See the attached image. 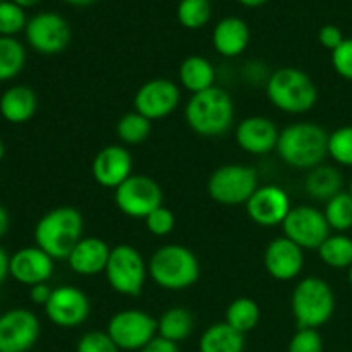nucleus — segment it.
I'll list each match as a JSON object with an SVG mask.
<instances>
[{
  "instance_id": "obj_1",
  "label": "nucleus",
  "mask_w": 352,
  "mask_h": 352,
  "mask_svg": "<svg viewBox=\"0 0 352 352\" xmlns=\"http://www.w3.org/2000/svg\"><path fill=\"white\" fill-rule=\"evenodd\" d=\"M277 153L285 165L311 170L329 157V133L315 122H296L280 131Z\"/></svg>"
},
{
  "instance_id": "obj_2",
  "label": "nucleus",
  "mask_w": 352,
  "mask_h": 352,
  "mask_svg": "<svg viewBox=\"0 0 352 352\" xmlns=\"http://www.w3.org/2000/svg\"><path fill=\"white\" fill-rule=\"evenodd\" d=\"M85 220L79 210L58 206L38 220L34 243L54 260H67L76 244L82 239Z\"/></svg>"
},
{
  "instance_id": "obj_3",
  "label": "nucleus",
  "mask_w": 352,
  "mask_h": 352,
  "mask_svg": "<svg viewBox=\"0 0 352 352\" xmlns=\"http://www.w3.org/2000/svg\"><path fill=\"white\" fill-rule=\"evenodd\" d=\"M184 119L191 131L199 136H223L234 122L232 96L219 86L191 95L186 103Z\"/></svg>"
},
{
  "instance_id": "obj_4",
  "label": "nucleus",
  "mask_w": 352,
  "mask_h": 352,
  "mask_svg": "<svg viewBox=\"0 0 352 352\" xmlns=\"http://www.w3.org/2000/svg\"><path fill=\"white\" fill-rule=\"evenodd\" d=\"M199 261L182 244H165L153 253L148 263V275L165 291H186L199 278Z\"/></svg>"
},
{
  "instance_id": "obj_5",
  "label": "nucleus",
  "mask_w": 352,
  "mask_h": 352,
  "mask_svg": "<svg viewBox=\"0 0 352 352\" xmlns=\"http://www.w3.org/2000/svg\"><path fill=\"white\" fill-rule=\"evenodd\" d=\"M267 96L280 112L306 113L318 102V88L315 81L298 67H280L268 78Z\"/></svg>"
},
{
  "instance_id": "obj_6",
  "label": "nucleus",
  "mask_w": 352,
  "mask_h": 352,
  "mask_svg": "<svg viewBox=\"0 0 352 352\" xmlns=\"http://www.w3.org/2000/svg\"><path fill=\"white\" fill-rule=\"evenodd\" d=\"M291 308L298 329L318 330L336 313V292L323 278L306 277L292 291Z\"/></svg>"
},
{
  "instance_id": "obj_7",
  "label": "nucleus",
  "mask_w": 352,
  "mask_h": 352,
  "mask_svg": "<svg viewBox=\"0 0 352 352\" xmlns=\"http://www.w3.org/2000/svg\"><path fill=\"white\" fill-rule=\"evenodd\" d=\"M105 277L110 287L122 296H140L148 277V263L131 244H119L110 251Z\"/></svg>"
},
{
  "instance_id": "obj_8",
  "label": "nucleus",
  "mask_w": 352,
  "mask_h": 352,
  "mask_svg": "<svg viewBox=\"0 0 352 352\" xmlns=\"http://www.w3.org/2000/svg\"><path fill=\"white\" fill-rule=\"evenodd\" d=\"M258 188V172L248 165H222L208 179L210 198L222 206L246 205Z\"/></svg>"
},
{
  "instance_id": "obj_9",
  "label": "nucleus",
  "mask_w": 352,
  "mask_h": 352,
  "mask_svg": "<svg viewBox=\"0 0 352 352\" xmlns=\"http://www.w3.org/2000/svg\"><path fill=\"white\" fill-rule=\"evenodd\" d=\"M107 333L120 351L140 352L158 337V323L143 309H122L109 320Z\"/></svg>"
},
{
  "instance_id": "obj_10",
  "label": "nucleus",
  "mask_w": 352,
  "mask_h": 352,
  "mask_svg": "<svg viewBox=\"0 0 352 352\" xmlns=\"http://www.w3.org/2000/svg\"><path fill=\"white\" fill-rule=\"evenodd\" d=\"M113 201L124 215L144 220L164 205V191L150 175L133 174L113 191Z\"/></svg>"
},
{
  "instance_id": "obj_11",
  "label": "nucleus",
  "mask_w": 352,
  "mask_h": 352,
  "mask_svg": "<svg viewBox=\"0 0 352 352\" xmlns=\"http://www.w3.org/2000/svg\"><path fill=\"white\" fill-rule=\"evenodd\" d=\"M282 230L287 239H291L305 251H318L323 241L332 234V229L322 210L309 205L292 206L287 219L282 223Z\"/></svg>"
},
{
  "instance_id": "obj_12",
  "label": "nucleus",
  "mask_w": 352,
  "mask_h": 352,
  "mask_svg": "<svg viewBox=\"0 0 352 352\" xmlns=\"http://www.w3.org/2000/svg\"><path fill=\"white\" fill-rule=\"evenodd\" d=\"M26 40L41 55L62 54L71 43L72 31L67 21L57 12H40L26 24Z\"/></svg>"
},
{
  "instance_id": "obj_13",
  "label": "nucleus",
  "mask_w": 352,
  "mask_h": 352,
  "mask_svg": "<svg viewBox=\"0 0 352 352\" xmlns=\"http://www.w3.org/2000/svg\"><path fill=\"white\" fill-rule=\"evenodd\" d=\"M181 102L177 82L167 78H155L144 82L134 95V110L151 122L175 112Z\"/></svg>"
},
{
  "instance_id": "obj_14",
  "label": "nucleus",
  "mask_w": 352,
  "mask_h": 352,
  "mask_svg": "<svg viewBox=\"0 0 352 352\" xmlns=\"http://www.w3.org/2000/svg\"><path fill=\"white\" fill-rule=\"evenodd\" d=\"M40 320L24 308L0 315V352H28L40 337Z\"/></svg>"
},
{
  "instance_id": "obj_15",
  "label": "nucleus",
  "mask_w": 352,
  "mask_h": 352,
  "mask_svg": "<svg viewBox=\"0 0 352 352\" xmlns=\"http://www.w3.org/2000/svg\"><path fill=\"white\" fill-rule=\"evenodd\" d=\"M91 305L81 289L74 285H60L54 289L50 299L45 305L47 318L60 329H74L88 320Z\"/></svg>"
},
{
  "instance_id": "obj_16",
  "label": "nucleus",
  "mask_w": 352,
  "mask_h": 352,
  "mask_svg": "<svg viewBox=\"0 0 352 352\" xmlns=\"http://www.w3.org/2000/svg\"><path fill=\"white\" fill-rule=\"evenodd\" d=\"M292 210L291 198L280 186H260L246 203V212L254 223L261 227L282 226Z\"/></svg>"
},
{
  "instance_id": "obj_17",
  "label": "nucleus",
  "mask_w": 352,
  "mask_h": 352,
  "mask_svg": "<svg viewBox=\"0 0 352 352\" xmlns=\"http://www.w3.org/2000/svg\"><path fill=\"white\" fill-rule=\"evenodd\" d=\"M265 270L278 282H291L305 268V250L285 236L270 241L263 256Z\"/></svg>"
},
{
  "instance_id": "obj_18",
  "label": "nucleus",
  "mask_w": 352,
  "mask_h": 352,
  "mask_svg": "<svg viewBox=\"0 0 352 352\" xmlns=\"http://www.w3.org/2000/svg\"><path fill=\"white\" fill-rule=\"evenodd\" d=\"M91 175L102 188L116 191L133 175V157L122 144H109L93 158Z\"/></svg>"
},
{
  "instance_id": "obj_19",
  "label": "nucleus",
  "mask_w": 352,
  "mask_h": 352,
  "mask_svg": "<svg viewBox=\"0 0 352 352\" xmlns=\"http://www.w3.org/2000/svg\"><path fill=\"white\" fill-rule=\"evenodd\" d=\"M54 270L55 260L38 246L23 248L10 256V277L23 285L45 284L52 278Z\"/></svg>"
},
{
  "instance_id": "obj_20",
  "label": "nucleus",
  "mask_w": 352,
  "mask_h": 352,
  "mask_svg": "<svg viewBox=\"0 0 352 352\" xmlns=\"http://www.w3.org/2000/svg\"><path fill=\"white\" fill-rule=\"evenodd\" d=\"M280 131L268 117L251 116L236 127V143L250 155H268L277 150Z\"/></svg>"
},
{
  "instance_id": "obj_21",
  "label": "nucleus",
  "mask_w": 352,
  "mask_h": 352,
  "mask_svg": "<svg viewBox=\"0 0 352 352\" xmlns=\"http://www.w3.org/2000/svg\"><path fill=\"white\" fill-rule=\"evenodd\" d=\"M110 251L112 248L100 237H82L69 254L67 263L74 274L81 277H95L105 274Z\"/></svg>"
},
{
  "instance_id": "obj_22",
  "label": "nucleus",
  "mask_w": 352,
  "mask_h": 352,
  "mask_svg": "<svg viewBox=\"0 0 352 352\" xmlns=\"http://www.w3.org/2000/svg\"><path fill=\"white\" fill-rule=\"evenodd\" d=\"M251 40V31L246 21L241 17L229 16L223 17L217 23L212 33L213 48L219 52L222 57L234 58L244 54Z\"/></svg>"
},
{
  "instance_id": "obj_23",
  "label": "nucleus",
  "mask_w": 352,
  "mask_h": 352,
  "mask_svg": "<svg viewBox=\"0 0 352 352\" xmlns=\"http://www.w3.org/2000/svg\"><path fill=\"white\" fill-rule=\"evenodd\" d=\"M36 93L30 86L17 85L0 96V116L10 124H24L36 113Z\"/></svg>"
},
{
  "instance_id": "obj_24",
  "label": "nucleus",
  "mask_w": 352,
  "mask_h": 352,
  "mask_svg": "<svg viewBox=\"0 0 352 352\" xmlns=\"http://www.w3.org/2000/svg\"><path fill=\"white\" fill-rule=\"evenodd\" d=\"M217 72L212 62L201 55H191L184 58L179 67V82L191 95L206 91L215 86Z\"/></svg>"
},
{
  "instance_id": "obj_25",
  "label": "nucleus",
  "mask_w": 352,
  "mask_h": 352,
  "mask_svg": "<svg viewBox=\"0 0 352 352\" xmlns=\"http://www.w3.org/2000/svg\"><path fill=\"white\" fill-rule=\"evenodd\" d=\"M305 188L313 199L327 203L344 191V177L337 167L322 164L308 172Z\"/></svg>"
},
{
  "instance_id": "obj_26",
  "label": "nucleus",
  "mask_w": 352,
  "mask_h": 352,
  "mask_svg": "<svg viewBox=\"0 0 352 352\" xmlns=\"http://www.w3.org/2000/svg\"><path fill=\"white\" fill-rule=\"evenodd\" d=\"M244 333L237 332L226 322L210 325L198 342L199 352H244Z\"/></svg>"
},
{
  "instance_id": "obj_27",
  "label": "nucleus",
  "mask_w": 352,
  "mask_h": 352,
  "mask_svg": "<svg viewBox=\"0 0 352 352\" xmlns=\"http://www.w3.org/2000/svg\"><path fill=\"white\" fill-rule=\"evenodd\" d=\"M157 323L158 337L174 344L186 340L195 330V316L188 308H182V306H174V308L162 313Z\"/></svg>"
},
{
  "instance_id": "obj_28",
  "label": "nucleus",
  "mask_w": 352,
  "mask_h": 352,
  "mask_svg": "<svg viewBox=\"0 0 352 352\" xmlns=\"http://www.w3.org/2000/svg\"><path fill=\"white\" fill-rule=\"evenodd\" d=\"M260 306L251 298H237L227 306L226 323H229L232 329L244 333V336L248 332H251V330L256 329V325L260 323Z\"/></svg>"
},
{
  "instance_id": "obj_29",
  "label": "nucleus",
  "mask_w": 352,
  "mask_h": 352,
  "mask_svg": "<svg viewBox=\"0 0 352 352\" xmlns=\"http://www.w3.org/2000/svg\"><path fill=\"white\" fill-rule=\"evenodd\" d=\"M318 256L330 268H349L352 265V239L346 234H330L318 248Z\"/></svg>"
},
{
  "instance_id": "obj_30",
  "label": "nucleus",
  "mask_w": 352,
  "mask_h": 352,
  "mask_svg": "<svg viewBox=\"0 0 352 352\" xmlns=\"http://www.w3.org/2000/svg\"><path fill=\"white\" fill-rule=\"evenodd\" d=\"M26 64V50L23 43L12 36H0V81H9L23 71Z\"/></svg>"
},
{
  "instance_id": "obj_31",
  "label": "nucleus",
  "mask_w": 352,
  "mask_h": 352,
  "mask_svg": "<svg viewBox=\"0 0 352 352\" xmlns=\"http://www.w3.org/2000/svg\"><path fill=\"white\" fill-rule=\"evenodd\" d=\"M327 222L330 229L337 234H344L352 229V195L349 191H342L325 203L323 208Z\"/></svg>"
},
{
  "instance_id": "obj_32",
  "label": "nucleus",
  "mask_w": 352,
  "mask_h": 352,
  "mask_svg": "<svg viewBox=\"0 0 352 352\" xmlns=\"http://www.w3.org/2000/svg\"><path fill=\"white\" fill-rule=\"evenodd\" d=\"M117 138L126 144H140L148 140L151 133V120L140 112H129L119 119L116 126Z\"/></svg>"
},
{
  "instance_id": "obj_33",
  "label": "nucleus",
  "mask_w": 352,
  "mask_h": 352,
  "mask_svg": "<svg viewBox=\"0 0 352 352\" xmlns=\"http://www.w3.org/2000/svg\"><path fill=\"white\" fill-rule=\"evenodd\" d=\"M212 19L210 0H181L177 3V21L186 30H201Z\"/></svg>"
},
{
  "instance_id": "obj_34",
  "label": "nucleus",
  "mask_w": 352,
  "mask_h": 352,
  "mask_svg": "<svg viewBox=\"0 0 352 352\" xmlns=\"http://www.w3.org/2000/svg\"><path fill=\"white\" fill-rule=\"evenodd\" d=\"M329 157L340 167L352 168V126H342L329 134Z\"/></svg>"
},
{
  "instance_id": "obj_35",
  "label": "nucleus",
  "mask_w": 352,
  "mask_h": 352,
  "mask_svg": "<svg viewBox=\"0 0 352 352\" xmlns=\"http://www.w3.org/2000/svg\"><path fill=\"white\" fill-rule=\"evenodd\" d=\"M26 14L21 6L12 0L0 2V36H16L23 30H26Z\"/></svg>"
},
{
  "instance_id": "obj_36",
  "label": "nucleus",
  "mask_w": 352,
  "mask_h": 352,
  "mask_svg": "<svg viewBox=\"0 0 352 352\" xmlns=\"http://www.w3.org/2000/svg\"><path fill=\"white\" fill-rule=\"evenodd\" d=\"M76 352H120L117 344L107 332H88L78 340Z\"/></svg>"
},
{
  "instance_id": "obj_37",
  "label": "nucleus",
  "mask_w": 352,
  "mask_h": 352,
  "mask_svg": "<svg viewBox=\"0 0 352 352\" xmlns=\"http://www.w3.org/2000/svg\"><path fill=\"white\" fill-rule=\"evenodd\" d=\"M144 223H146V229L150 230V234H153L157 237H165L174 230L175 215L167 206L162 205L144 219Z\"/></svg>"
},
{
  "instance_id": "obj_38",
  "label": "nucleus",
  "mask_w": 352,
  "mask_h": 352,
  "mask_svg": "<svg viewBox=\"0 0 352 352\" xmlns=\"http://www.w3.org/2000/svg\"><path fill=\"white\" fill-rule=\"evenodd\" d=\"M287 352H323L322 336L315 329H298L289 342Z\"/></svg>"
},
{
  "instance_id": "obj_39",
  "label": "nucleus",
  "mask_w": 352,
  "mask_h": 352,
  "mask_svg": "<svg viewBox=\"0 0 352 352\" xmlns=\"http://www.w3.org/2000/svg\"><path fill=\"white\" fill-rule=\"evenodd\" d=\"M333 71L346 81H352V38H346L332 52Z\"/></svg>"
},
{
  "instance_id": "obj_40",
  "label": "nucleus",
  "mask_w": 352,
  "mask_h": 352,
  "mask_svg": "<svg viewBox=\"0 0 352 352\" xmlns=\"http://www.w3.org/2000/svg\"><path fill=\"white\" fill-rule=\"evenodd\" d=\"M344 40H346V36H344L342 30L339 26H336V24H325L318 31V41L322 43L323 48H327L330 52L336 50Z\"/></svg>"
},
{
  "instance_id": "obj_41",
  "label": "nucleus",
  "mask_w": 352,
  "mask_h": 352,
  "mask_svg": "<svg viewBox=\"0 0 352 352\" xmlns=\"http://www.w3.org/2000/svg\"><path fill=\"white\" fill-rule=\"evenodd\" d=\"M52 292H54V289H52L47 282H45V284L33 285V287L30 289V299L34 302V305L43 306L45 308V305H47L48 299H50Z\"/></svg>"
},
{
  "instance_id": "obj_42",
  "label": "nucleus",
  "mask_w": 352,
  "mask_h": 352,
  "mask_svg": "<svg viewBox=\"0 0 352 352\" xmlns=\"http://www.w3.org/2000/svg\"><path fill=\"white\" fill-rule=\"evenodd\" d=\"M140 352H179L177 344L168 342V340L157 337V339L151 340L146 347H143Z\"/></svg>"
},
{
  "instance_id": "obj_43",
  "label": "nucleus",
  "mask_w": 352,
  "mask_h": 352,
  "mask_svg": "<svg viewBox=\"0 0 352 352\" xmlns=\"http://www.w3.org/2000/svg\"><path fill=\"white\" fill-rule=\"evenodd\" d=\"M9 267H10V256L6 251L0 248V285L6 282V278L9 277Z\"/></svg>"
},
{
  "instance_id": "obj_44",
  "label": "nucleus",
  "mask_w": 352,
  "mask_h": 352,
  "mask_svg": "<svg viewBox=\"0 0 352 352\" xmlns=\"http://www.w3.org/2000/svg\"><path fill=\"white\" fill-rule=\"evenodd\" d=\"M9 230V215H7L6 208L0 205V237H3Z\"/></svg>"
},
{
  "instance_id": "obj_45",
  "label": "nucleus",
  "mask_w": 352,
  "mask_h": 352,
  "mask_svg": "<svg viewBox=\"0 0 352 352\" xmlns=\"http://www.w3.org/2000/svg\"><path fill=\"white\" fill-rule=\"evenodd\" d=\"M239 3H243L244 7H250V9H254V7H261L268 2V0H237Z\"/></svg>"
},
{
  "instance_id": "obj_46",
  "label": "nucleus",
  "mask_w": 352,
  "mask_h": 352,
  "mask_svg": "<svg viewBox=\"0 0 352 352\" xmlns=\"http://www.w3.org/2000/svg\"><path fill=\"white\" fill-rule=\"evenodd\" d=\"M62 2L69 3V6H74V7H86V6H91L95 0H62Z\"/></svg>"
},
{
  "instance_id": "obj_47",
  "label": "nucleus",
  "mask_w": 352,
  "mask_h": 352,
  "mask_svg": "<svg viewBox=\"0 0 352 352\" xmlns=\"http://www.w3.org/2000/svg\"><path fill=\"white\" fill-rule=\"evenodd\" d=\"M12 2H16L17 6H21V7H23V9H28V7L38 6V3H40L41 0H12Z\"/></svg>"
},
{
  "instance_id": "obj_48",
  "label": "nucleus",
  "mask_w": 352,
  "mask_h": 352,
  "mask_svg": "<svg viewBox=\"0 0 352 352\" xmlns=\"http://www.w3.org/2000/svg\"><path fill=\"white\" fill-rule=\"evenodd\" d=\"M3 157H6V144H3L2 138H0V162H2Z\"/></svg>"
},
{
  "instance_id": "obj_49",
  "label": "nucleus",
  "mask_w": 352,
  "mask_h": 352,
  "mask_svg": "<svg viewBox=\"0 0 352 352\" xmlns=\"http://www.w3.org/2000/svg\"><path fill=\"white\" fill-rule=\"evenodd\" d=\"M347 282H349V285L352 287V265L347 268Z\"/></svg>"
},
{
  "instance_id": "obj_50",
  "label": "nucleus",
  "mask_w": 352,
  "mask_h": 352,
  "mask_svg": "<svg viewBox=\"0 0 352 352\" xmlns=\"http://www.w3.org/2000/svg\"><path fill=\"white\" fill-rule=\"evenodd\" d=\"M349 192L352 195V179H351V184H349Z\"/></svg>"
},
{
  "instance_id": "obj_51",
  "label": "nucleus",
  "mask_w": 352,
  "mask_h": 352,
  "mask_svg": "<svg viewBox=\"0 0 352 352\" xmlns=\"http://www.w3.org/2000/svg\"><path fill=\"white\" fill-rule=\"evenodd\" d=\"M0 2H3V0H0Z\"/></svg>"
}]
</instances>
